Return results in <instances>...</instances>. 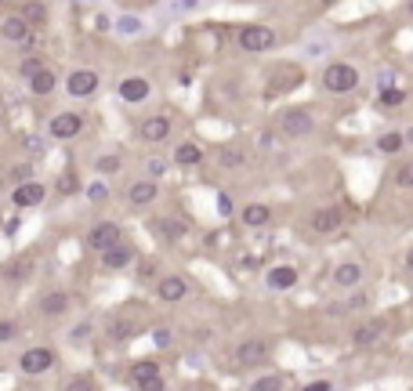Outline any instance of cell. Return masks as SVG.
I'll use <instances>...</instances> for the list:
<instances>
[{"instance_id":"obj_1","label":"cell","mask_w":413,"mask_h":391,"mask_svg":"<svg viewBox=\"0 0 413 391\" xmlns=\"http://www.w3.org/2000/svg\"><path fill=\"white\" fill-rule=\"evenodd\" d=\"M322 87L330 94H352L359 87V69L348 66V62H333V66L322 69Z\"/></svg>"},{"instance_id":"obj_2","label":"cell","mask_w":413,"mask_h":391,"mask_svg":"<svg viewBox=\"0 0 413 391\" xmlns=\"http://www.w3.org/2000/svg\"><path fill=\"white\" fill-rule=\"evenodd\" d=\"M236 40H239L243 51L257 55V51H272V47H276V33L268 29V26H261V22H254V26H243L239 29Z\"/></svg>"},{"instance_id":"obj_3","label":"cell","mask_w":413,"mask_h":391,"mask_svg":"<svg viewBox=\"0 0 413 391\" xmlns=\"http://www.w3.org/2000/svg\"><path fill=\"white\" fill-rule=\"evenodd\" d=\"M279 131L287 138H308L316 131V120H312V112H308V109H283Z\"/></svg>"},{"instance_id":"obj_4","label":"cell","mask_w":413,"mask_h":391,"mask_svg":"<svg viewBox=\"0 0 413 391\" xmlns=\"http://www.w3.org/2000/svg\"><path fill=\"white\" fill-rule=\"evenodd\" d=\"M51 366H55V351H51V348H44V344L25 348L22 355H19V370H22V373H30V377H40V373H47Z\"/></svg>"},{"instance_id":"obj_5","label":"cell","mask_w":413,"mask_h":391,"mask_svg":"<svg viewBox=\"0 0 413 391\" xmlns=\"http://www.w3.org/2000/svg\"><path fill=\"white\" fill-rule=\"evenodd\" d=\"M84 131V116L80 112H55L47 123V134L55 138V142H69V138H76Z\"/></svg>"},{"instance_id":"obj_6","label":"cell","mask_w":413,"mask_h":391,"mask_svg":"<svg viewBox=\"0 0 413 391\" xmlns=\"http://www.w3.org/2000/svg\"><path fill=\"white\" fill-rule=\"evenodd\" d=\"M268 340H261V337H250V340H239L236 344V362L239 366H261V362H268Z\"/></svg>"},{"instance_id":"obj_7","label":"cell","mask_w":413,"mask_h":391,"mask_svg":"<svg viewBox=\"0 0 413 391\" xmlns=\"http://www.w3.org/2000/svg\"><path fill=\"white\" fill-rule=\"evenodd\" d=\"M84 243L91 247V250H109V247H116V243H120V225H116V221H98L95 229L84 236Z\"/></svg>"},{"instance_id":"obj_8","label":"cell","mask_w":413,"mask_h":391,"mask_svg":"<svg viewBox=\"0 0 413 391\" xmlns=\"http://www.w3.org/2000/svg\"><path fill=\"white\" fill-rule=\"evenodd\" d=\"M66 91L73 98H91L98 91V73L95 69H73L66 77Z\"/></svg>"},{"instance_id":"obj_9","label":"cell","mask_w":413,"mask_h":391,"mask_svg":"<svg viewBox=\"0 0 413 391\" xmlns=\"http://www.w3.org/2000/svg\"><path fill=\"white\" fill-rule=\"evenodd\" d=\"M138 330H141V319L134 315V308H123V312H116L109 319V340H127Z\"/></svg>"},{"instance_id":"obj_10","label":"cell","mask_w":413,"mask_h":391,"mask_svg":"<svg viewBox=\"0 0 413 391\" xmlns=\"http://www.w3.org/2000/svg\"><path fill=\"white\" fill-rule=\"evenodd\" d=\"M44 196H47V188L40 181H22V185H15V192H11V203L22 207V210H33V207L44 203Z\"/></svg>"},{"instance_id":"obj_11","label":"cell","mask_w":413,"mask_h":391,"mask_svg":"<svg viewBox=\"0 0 413 391\" xmlns=\"http://www.w3.org/2000/svg\"><path fill=\"white\" fill-rule=\"evenodd\" d=\"M388 333V323L384 319H370V323H359L355 330H352V344L355 348H373L377 340Z\"/></svg>"},{"instance_id":"obj_12","label":"cell","mask_w":413,"mask_h":391,"mask_svg":"<svg viewBox=\"0 0 413 391\" xmlns=\"http://www.w3.org/2000/svg\"><path fill=\"white\" fill-rule=\"evenodd\" d=\"M30 33H33V26L22 15H8L0 22V40H8V44H30Z\"/></svg>"},{"instance_id":"obj_13","label":"cell","mask_w":413,"mask_h":391,"mask_svg":"<svg viewBox=\"0 0 413 391\" xmlns=\"http://www.w3.org/2000/svg\"><path fill=\"white\" fill-rule=\"evenodd\" d=\"M138 134H141V142H149V145L167 142V138H171V116H149V120H141Z\"/></svg>"},{"instance_id":"obj_14","label":"cell","mask_w":413,"mask_h":391,"mask_svg":"<svg viewBox=\"0 0 413 391\" xmlns=\"http://www.w3.org/2000/svg\"><path fill=\"white\" fill-rule=\"evenodd\" d=\"M189 294V283L182 279V275H163V279L156 283V297L167 301V305H174V301H182Z\"/></svg>"},{"instance_id":"obj_15","label":"cell","mask_w":413,"mask_h":391,"mask_svg":"<svg viewBox=\"0 0 413 391\" xmlns=\"http://www.w3.org/2000/svg\"><path fill=\"white\" fill-rule=\"evenodd\" d=\"M312 232H319V236H330V232H338L341 229V210L338 207H322V210H316L312 214Z\"/></svg>"},{"instance_id":"obj_16","label":"cell","mask_w":413,"mask_h":391,"mask_svg":"<svg viewBox=\"0 0 413 391\" xmlns=\"http://www.w3.org/2000/svg\"><path fill=\"white\" fill-rule=\"evenodd\" d=\"M294 283H298V268H294V264H276V268L265 275V286L279 290V294H283V290H290Z\"/></svg>"},{"instance_id":"obj_17","label":"cell","mask_w":413,"mask_h":391,"mask_svg":"<svg viewBox=\"0 0 413 391\" xmlns=\"http://www.w3.org/2000/svg\"><path fill=\"white\" fill-rule=\"evenodd\" d=\"M69 312V294L66 290H51V294L40 297V315H47V319H58V315Z\"/></svg>"},{"instance_id":"obj_18","label":"cell","mask_w":413,"mask_h":391,"mask_svg":"<svg viewBox=\"0 0 413 391\" xmlns=\"http://www.w3.org/2000/svg\"><path fill=\"white\" fill-rule=\"evenodd\" d=\"M134 261V250L127 247V243H116V247H109V250H102V268H127V264Z\"/></svg>"},{"instance_id":"obj_19","label":"cell","mask_w":413,"mask_h":391,"mask_svg":"<svg viewBox=\"0 0 413 391\" xmlns=\"http://www.w3.org/2000/svg\"><path fill=\"white\" fill-rule=\"evenodd\" d=\"M363 283V264H355V261H344L333 268V286H341V290H352Z\"/></svg>"},{"instance_id":"obj_20","label":"cell","mask_w":413,"mask_h":391,"mask_svg":"<svg viewBox=\"0 0 413 391\" xmlns=\"http://www.w3.org/2000/svg\"><path fill=\"white\" fill-rule=\"evenodd\" d=\"M156 196H160V192H156V181H152V178H145V181H131V185H127V199H131L134 207H149Z\"/></svg>"},{"instance_id":"obj_21","label":"cell","mask_w":413,"mask_h":391,"mask_svg":"<svg viewBox=\"0 0 413 391\" xmlns=\"http://www.w3.org/2000/svg\"><path fill=\"white\" fill-rule=\"evenodd\" d=\"M149 80L145 77H127V80H120V98L123 102H145L149 98Z\"/></svg>"},{"instance_id":"obj_22","label":"cell","mask_w":413,"mask_h":391,"mask_svg":"<svg viewBox=\"0 0 413 391\" xmlns=\"http://www.w3.org/2000/svg\"><path fill=\"white\" fill-rule=\"evenodd\" d=\"M243 225H247V229H265V225H272V210H268L265 203L243 207Z\"/></svg>"},{"instance_id":"obj_23","label":"cell","mask_w":413,"mask_h":391,"mask_svg":"<svg viewBox=\"0 0 413 391\" xmlns=\"http://www.w3.org/2000/svg\"><path fill=\"white\" fill-rule=\"evenodd\" d=\"M203 163V153H200V145H192V142H182L174 149V167H200Z\"/></svg>"},{"instance_id":"obj_24","label":"cell","mask_w":413,"mask_h":391,"mask_svg":"<svg viewBox=\"0 0 413 391\" xmlns=\"http://www.w3.org/2000/svg\"><path fill=\"white\" fill-rule=\"evenodd\" d=\"M25 84H30V91L33 94H51V91H55V84H58V77H55V73H51V69H40V73H36V77L33 80H25Z\"/></svg>"},{"instance_id":"obj_25","label":"cell","mask_w":413,"mask_h":391,"mask_svg":"<svg viewBox=\"0 0 413 391\" xmlns=\"http://www.w3.org/2000/svg\"><path fill=\"white\" fill-rule=\"evenodd\" d=\"M403 145H406V134H399V131H388L377 138V153H384V156H395Z\"/></svg>"},{"instance_id":"obj_26","label":"cell","mask_w":413,"mask_h":391,"mask_svg":"<svg viewBox=\"0 0 413 391\" xmlns=\"http://www.w3.org/2000/svg\"><path fill=\"white\" fill-rule=\"evenodd\" d=\"M243 163H247V153H243L239 145H225L222 149V167L236 171V167H243Z\"/></svg>"},{"instance_id":"obj_27","label":"cell","mask_w":413,"mask_h":391,"mask_svg":"<svg viewBox=\"0 0 413 391\" xmlns=\"http://www.w3.org/2000/svg\"><path fill=\"white\" fill-rule=\"evenodd\" d=\"M30 272H33V261H30V257H19V261L8 268V283H22Z\"/></svg>"},{"instance_id":"obj_28","label":"cell","mask_w":413,"mask_h":391,"mask_svg":"<svg viewBox=\"0 0 413 391\" xmlns=\"http://www.w3.org/2000/svg\"><path fill=\"white\" fill-rule=\"evenodd\" d=\"M250 391H283V377L279 373H265L250 384Z\"/></svg>"},{"instance_id":"obj_29","label":"cell","mask_w":413,"mask_h":391,"mask_svg":"<svg viewBox=\"0 0 413 391\" xmlns=\"http://www.w3.org/2000/svg\"><path fill=\"white\" fill-rule=\"evenodd\" d=\"M22 18L30 22V26H44V22H47V11H44V4H25Z\"/></svg>"},{"instance_id":"obj_30","label":"cell","mask_w":413,"mask_h":391,"mask_svg":"<svg viewBox=\"0 0 413 391\" xmlns=\"http://www.w3.org/2000/svg\"><path fill=\"white\" fill-rule=\"evenodd\" d=\"M134 381H145V377H160V366L152 362V359H141V362H134Z\"/></svg>"},{"instance_id":"obj_31","label":"cell","mask_w":413,"mask_h":391,"mask_svg":"<svg viewBox=\"0 0 413 391\" xmlns=\"http://www.w3.org/2000/svg\"><path fill=\"white\" fill-rule=\"evenodd\" d=\"M160 225V232L167 236V239H178V236H185V225L178 221V218H163V221H156Z\"/></svg>"},{"instance_id":"obj_32","label":"cell","mask_w":413,"mask_h":391,"mask_svg":"<svg viewBox=\"0 0 413 391\" xmlns=\"http://www.w3.org/2000/svg\"><path fill=\"white\" fill-rule=\"evenodd\" d=\"M167 171H171V163H167V160H160V156H152V160H145V174H149L152 181H156V178H163Z\"/></svg>"},{"instance_id":"obj_33","label":"cell","mask_w":413,"mask_h":391,"mask_svg":"<svg viewBox=\"0 0 413 391\" xmlns=\"http://www.w3.org/2000/svg\"><path fill=\"white\" fill-rule=\"evenodd\" d=\"M395 185L399 188H413V163H399V167H395Z\"/></svg>"},{"instance_id":"obj_34","label":"cell","mask_w":413,"mask_h":391,"mask_svg":"<svg viewBox=\"0 0 413 391\" xmlns=\"http://www.w3.org/2000/svg\"><path fill=\"white\" fill-rule=\"evenodd\" d=\"M40 69H47V66H44V62L36 58V55H33V58H25L22 66H19V73H22V80H33V77H36V73H40Z\"/></svg>"},{"instance_id":"obj_35","label":"cell","mask_w":413,"mask_h":391,"mask_svg":"<svg viewBox=\"0 0 413 391\" xmlns=\"http://www.w3.org/2000/svg\"><path fill=\"white\" fill-rule=\"evenodd\" d=\"M95 171L98 174H120V156H98Z\"/></svg>"},{"instance_id":"obj_36","label":"cell","mask_w":413,"mask_h":391,"mask_svg":"<svg viewBox=\"0 0 413 391\" xmlns=\"http://www.w3.org/2000/svg\"><path fill=\"white\" fill-rule=\"evenodd\" d=\"M66 391H95V381L91 377H73V381L66 384Z\"/></svg>"},{"instance_id":"obj_37","label":"cell","mask_w":413,"mask_h":391,"mask_svg":"<svg viewBox=\"0 0 413 391\" xmlns=\"http://www.w3.org/2000/svg\"><path fill=\"white\" fill-rule=\"evenodd\" d=\"M87 199H91V203H106V199H109V188H106V185H91V188H87Z\"/></svg>"},{"instance_id":"obj_38","label":"cell","mask_w":413,"mask_h":391,"mask_svg":"<svg viewBox=\"0 0 413 391\" xmlns=\"http://www.w3.org/2000/svg\"><path fill=\"white\" fill-rule=\"evenodd\" d=\"M138 391H163V377H145V381H134Z\"/></svg>"},{"instance_id":"obj_39","label":"cell","mask_w":413,"mask_h":391,"mask_svg":"<svg viewBox=\"0 0 413 391\" xmlns=\"http://www.w3.org/2000/svg\"><path fill=\"white\" fill-rule=\"evenodd\" d=\"M403 98H406L403 91H384V94H381V105H384V109H388V105H403Z\"/></svg>"},{"instance_id":"obj_40","label":"cell","mask_w":413,"mask_h":391,"mask_svg":"<svg viewBox=\"0 0 413 391\" xmlns=\"http://www.w3.org/2000/svg\"><path fill=\"white\" fill-rule=\"evenodd\" d=\"M15 333H19V326H15V323H0V344L15 340Z\"/></svg>"},{"instance_id":"obj_41","label":"cell","mask_w":413,"mask_h":391,"mask_svg":"<svg viewBox=\"0 0 413 391\" xmlns=\"http://www.w3.org/2000/svg\"><path fill=\"white\" fill-rule=\"evenodd\" d=\"M156 348H171V333L167 330H156Z\"/></svg>"},{"instance_id":"obj_42","label":"cell","mask_w":413,"mask_h":391,"mask_svg":"<svg viewBox=\"0 0 413 391\" xmlns=\"http://www.w3.org/2000/svg\"><path fill=\"white\" fill-rule=\"evenodd\" d=\"M305 391H330V381H312V384H305Z\"/></svg>"},{"instance_id":"obj_43","label":"cell","mask_w":413,"mask_h":391,"mask_svg":"<svg viewBox=\"0 0 413 391\" xmlns=\"http://www.w3.org/2000/svg\"><path fill=\"white\" fill-rule=\"evenodd\" d=\"M87 333H91V326H87V323H84V326H76V330H73V340H84Z\"/></svg>"},{"instance_id":"obj_44","label":"cell","mask_w":413,"mask_h":391,"mask_svg":"<svg viewBox=\"0 0 413 391\" xmlns=\"http://www.w3.org/2000/svg\"><path fill=\"white\" fill-rule=\"evenodd\" d=\"M120 29H123V33H134V29H138V18H123Z\"/></svg>"},{"instance_id":"obj_45","label":"cell","mask_w":413,"mask_h":391,"mask_svg":"<svg viewBox=\"0 0 413 391\" xmlns=\"http://www.w3.org/2000/svg\"><path fill=\"white\" fill-rule=\"evenodd\" d=\"M406 268L413 272V250H410V254H406Z\"/></svg>"},{"instance_id":"obj_46","label":"cell","mask_w":413,"mask_h":391,"mask_svg":"<svg viewBox=\"0 0 413 391\" xmlns=\"http://www.w3.org/2000/svg\"><path fill=\"white\" fill-rule=\"evenodd\" d=\"M406 142H410V145H413V127H410V131H406Z\"/></svg>"},{"instance_id":"obj_47","label":"cell","mask_w":413,"mask_h":391,"mask_svg":"<svg viewBox=\"0 0 413 391\" xmlns=\"http://www.w3.org/2000/svg\"><path fill=\"white\" fill-rule=\"evenodd\" d=\"M322 4H333V0H322Z\"/></svg>"},{"instance_id":"obj_48","label":"cell","mask_w":413,"mask_h":391,"mask_svg":"<svg viewBox=\"0 0 413 391\" xmlns=\"http://www.w3.org/2000/svg\"><path fill=\"white\" fill-rule=\"evenodd\" d=\"M410 15H413V4H410Z\"/></svg>"}]
</instances>
